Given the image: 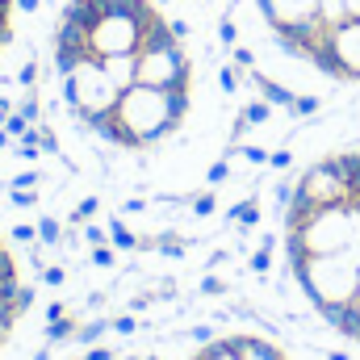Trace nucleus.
I'll return each mask as SVG.
<instances>
[{"mask_svg": "<svg viewBox=\"0 0 360 360\" xmlns=\"http://www.w3.org/2000/svg\"><path fill=\"white\" fill-rule=\"evenodd\" d=\"M188 105H193L188 92L134 84V89H126L117 96L113 113H105L92 130H96V139H105L109 147H122V151H151L155 143H164L168 134L180 130V122L188 117Z\"/></svg>", "mask_w": 360, "mask_h": 360, "instance_id": "obj_1", "label": "nucleus"}, {"mask_svg": "<svg viewBox=\"0 0 360 360\" xmlns=\"http://www.w3.org/2000/svg\"><path fill=\"white\" fill-rule=\"evenodd\" d=\"M297 289L306 293V302L331 319L335 310L360 302V269L348 252H335V256H302V260H285Z\"/></svg>", "mask_w": 360, "mask_h": 360, "instance_id": "obj_2", "label": "nucleus"}, {"mask_svg": "<svg viewBox=\"0 0 360 360\" xmlns=\"http://www.w3.org/2000/svg\"><path fill=\"white\" fill-rule=\"evenodd\" d=\"M139 84L168 89V92L193 89V63H188L184 42L172 34L164 13H155V21L147 25V34L139 42Z\"/></svg>", "mask_w": 360, "mask_h": 360, "instance_id": "obj_3", "label": "nucleus"}, {"mask_svg": "<svg viewBox=\"0 0 360 360\" xmlns=\"http://www.w3.org/2000/svg\"><path fill=\"white\" fill-rule=\"evenodd\" d=\"M59 84H63V105H68V113H72L84 130H92L105 113H113V105H117V96H122V89L105 76L101 59L76 63L72 72L59 76Z\"/></svg>", "mask_w": 360, "mask_h": 360, "instance_id": "obj_4", "label": "nucleus"}, {"mask_svg": "<svg viewBox=\"0 0 360 360\" xmlns=\"http://www.w3.org/2000/svg\"><path fill=\"white\" fill-rule=\"evenodd\" d=\"M256 8H260V17H264V25H269L276 46L297 38L319 17V0H256Z\"/></svg>", "mask_w": 360, "mask_h": 360, "instance_id": "obj_5", "label": "nucleus"}, {"mask_svg": "<svg viewBox=\"0 0 360 360\" xmlns=\"http://www.w3.org/2000/svg\"><path fill=\"white\" fill-rule=\"evenodd\" d=\"M84 59H96V51H92V34L84 30V25L59 17V25H55V72L63 76V72H72V68L84 63Z\"/></svg>", "mask_w": 360, "mask_h": 360, "instance_id": "obj_6", "label": "nucleus"}, {"mask_svg": "<svg viewBox=\"0 0 360 360\" xmlns=\"http://www.w3.org/2000/svg\"><path fill=\"white\" fill-rule=\"evenodd\" d=\"M231 348L239 360H285V352L264 335H231Z\"/></svg>", "mask_w": 360, "mask_h": 360, "instance_id": "obj_7", "label": "nucleus"}, {"mask_svg": "<svg viewBox=\"0 0 360 360\" xmlns=\"http://www.w3.org/2000/svg\"><path fill=\"white\" fill-rule=\"evenodd\" d=\"M101 68H105V76H109L122 92L139 84V55H105Z\"/></svg>", "mask_w": 360, "mask_h": 360, "instance_id": "obj_8", "label": "nucleus"}, {"mask_svg": "<svg viewBox=\"0 0 360 360\" xmlns=\"http://www.w3.org/2000/svg\"><path fill=\"white\" fill-rule=\"evenodd\" d=\"M269 117H272V105L260 96V101H252V105L239 113V122H235V130H231V134H239V139H243V130H252V126H264Z\"/></svg>", "mask_w": 360, "mask_h": 360, "instance_id": "obj_9", "label": "nucleus"}, {"mask_svg": "<svg viewBox=\"0 0 360 360\" xmlns=\"http://www.w3.org/2000/svg\"><path fill=\"white\" fill-rule=\"evenodd\" d=\"M252 80H256V89H260V96H264L269 105H281V109H293V101H297V96H293L289 89H281L276 80H269V76H260V72H252Z\"/></svg>", "mask_w": 360, "mask_h": 360, "instance_id": "obj_10", "label": "nucleus"}, {"mask_svg": "<svg viewBox=\"0 0 360 360\" xmlns=\"http://www.w3.org/2000/svg\"><path fill=\"white\" fill-rule=\"evenodd\" d=\"M226 222H239L243 231H252V226H260V205H256V197H248V201H239V205H231V210H226Z\"/></svg>", "mask_w": 360, "mask_h": 360, "instance_id": "obj_11", "label": "nucleus"}, {"mask_svg": "<svg viewBox=\"0 0 360 360\" xmlns=\"http://www.w3.org/2000/svg\"><path fill=\"white\" fill-rule=\"evenodd\" d=\"M109 243H113L117 252H139V235H134V231H130L117 214L109 218Z\"/></svg>", "mask_w": 360, "mask_h": 360, "instance_id": "obj_12", "label": "nucleus"}, {"mask_svg": "<svg viewBox=\"0 0 360 360\" xmlns=\"http://www.w3.org/2000/svg\"><path fill=\"white\" fill-rule=\"evenodd\" d=\"M105 331H113V319H92V323H80L72 344H80V348H92V344H101V335H105Z\"/></svg>", "mask_w": 360, "mask_h": 360, "instance_id": "obj_13", "label": "nucleus"}, {"mask_svg": "<svg viewBox=\"0 0 360 360\" xmlns=\"http://www.w3.org/2000/svg\"><path fill=\"white\" fill-rule=\"evenodd\" d=\"M68 340H76V319H72V314L46 323V344H68Z\"/></svg>", "mask_w": 360, "mask_h": 360, "instance_id": "obj_14", "label": "nucleus"}, {"mask_svg": "<svg viewBox=\"0 0 360 360\" xmlns=\"http://www.w3.org/2000/svg\"><path fill=\"white\" fill-rule=\"evenodd\" d=\"M38 243L42 248H59L63 243V226H59V218H38Z\"/></svg>", "mask_w": 360, "mask_h": 360, "instance_id": "obj_15", "label": "nucleus"}, {"mask_svg": "<svg viewBox=\"0 0 360 360\" xmlns=\"http://www.w3.org/2000/svg\"><path fill=\"white\" fill-rule=\"evenodd\" d=\"M193 360H239V356H235L231 335H226V340H210V344H205V348H201Z\"/></svg>", "mask_w": 360, "mask_h": 360, "instance_id": "obj_16", "label": "nucleus"}, {"mask_svg": "<svg viewBox=\"0 0 360 360\" xmlns=\"http://www.w3.org/2000/svg\"><path fill=\"white\" fill-rule=\"evenodd\" d=\"M155 252H160V256H168V260H184V239L172 235V231H164V235L155 239Z\"/></svg>", "mask_w": 360, "mask_h": 360, "instance_id": "obj_17", "label": "nucleus"}, {"mask_svg": "<svg viewBox=\"0 0 360 360\" xmlns=\"http://www.w3.org/2000/svg\"><path fill=\"white\" fill-rule=\"evenodd\" d=\"M188 210H193L197 218H210V214L218 210V197H214V188H205V193H197V197H188Z\"/></svg>", "mask_w": 360, "mask_h": 360, "instance_id": "obj_18", "label": "nucleus"}, {"mask_svg": "<svg viewBox=\"0 0 360 360\" xmlns=\"http://www.w3.org/2000/svg\"><path fill=\"white\" fill-rule=\"evenodd\" d=\"M96 214H101V197H84V201L72 210V222H76V226H84V222L96 218Z\"/></svg>", "mask_w": 360, "mask_h": 360, "instance_id": "obj_19", "label": "nucleus"}, {"mask_svg": "<svg viewBox=\"0 0 360 360\" xmlns=\"http://www.w3.org/2000/svg\"><path fill=\"white\" fill-rule=\"evenodd\" d=\"M272 243H276V239H272V235H264V243L252 252V272H269L272 269Z\"/></svg>", "mask_w": 360, "mask_h": 360, "instance_id": "obj_20", "label": "nucleus"}, {"mask_svg": "<svg viewBox=\"0 0 360 360\" xmlns=\"http://www.w3.org/2000/svg\"><path fill=\"white\" fill-rule=\"evenodd\" d=\"M89 260L96 264V269H113V264H117V248H113V243H101V248L89 252Z\"/></svg>", "mask_w": 360, "mask_h": 360, "instance_id": "obj_21", "label": "nucleus"}, {"mask_svg": "<svg viewBox=\"0 0 360 360\" xmlns=\"http://www.w3.org/2000/svg\"><path fill=\"white\" fill-rule=\"evenodd\" d=\"M218 84H222V92H235L243 84V68H239V63H226V68L218 72Z\"/></svg>", "mask_w": 360, "mask_h": 360, "instance_id": "obj_22", "label": "nucleus"}, {"mask_svg": "<svg viewBox=\"0 0 360 360\" xmlns=\"http://www.w3.org/2000/svg\"><path fill=\"white\" fill-rule=\"evenodd\" d=\"M34 302H38V293H34V285H21V289H17V297H13V314L21 319V314H25V310H30Z\"/></svg>", "mask_w": 360, "mask_h": 360, "instance_id": "obj_23", "label": "nucleus"}, {"mask_svg": "<svg viewBox=\"0 0 360 360\" xmlns=\"http://www.w3.org/2000/svg\"><path fill=\"white\" fill-rule=\"evenodd\" d=\"M226 176H231V160L222 155L218 164H210V172H205V180H210V188H218V184H226Z\"/></svg>", "mask_w": 360, "mask_h": 360, "instance_id": "obj_24", "label": "nucleus"}, {"mask_svg": "<svg viewBox=\"0 0 360 360\" xmlns=\"http://www.w3.org/2000/svg\"><path fill=\"white\" fill-rule=\"evenodd\" d=\"M30 126H34V122H30V117H21V113H17V109H13V113H8V117H4V130H8V134H13V139H21V134H25V130H30Z\"/></svg>", "mask_w": 360, "mask_h": 360, "instance_id": "obj_25", "label": "nucleus"}, {"mask_svg": "<svg viewBox=\"0 0 360 360\" xmlns=\"http://www.w3.org/2000/svg\"><path fill=\"white\" fill-rule=\"evenodd\" d=\"M13 239L34 248V243H38V222H17V226H13Z\"/></svg>", "mask_w": 360, "mask_h": 360, "instance_id": "obj_26", "label": "nucleus"}, {"mask_svg": "<svg viewBox=\"0 0 360 360\" xmlns=\"http://www.w3.org/2000/svg\"><path fill=\"white\" fill-rule=\"evenodd\" d=\"M17 113H21V117H30V122H38V92H34V89H25L21 105H17Z\"/></svg>", "mask_w": 360, "mask_h": 360, "instance_id": "obj_27", "label": "nucleus"}, {"mask_svg": "<svg viewBox=\"0 0 360 360\" xmlns=\"http://www.w3.org/2000/svg\"><path fill=\"white\" fill-rule=\"evenodd\" d=\"M8 201H13L17 210H30V205H38V193H34V188H13Z\"/></svg>", "mask_w": 360, "mask_h": 360, "instance_id": "obj_28", "label": "nucleus"}, {"mask_svg": "<svg viewBox=\"0 0 360 360\" xmlns=\"http://www.w3.org/2000/svg\"><path fill=\"white\" fill-rule=\"evenodd\" d=\"M84 239H89V248H101V243H109V226L84 222Z\"/></svg>", "mask_w": 360, "mask_h": 360, "instance_id": "obj_29", "label": "nucleus"}, {"mask_svg": "<svg viewBox=\"0 0 360 360\" xmlns=\"http://www.w3.org/2000/svg\"><path fill=\"white\" fill-rule=\"evenodd\" d=\"M218 38H222V42H226V46H235V42H239V25H235V21H231V13H226V17H222V25H218Z\"/></svg>", "mask_w": 360, "mask_h": 360, "instance_id": "obj_30", "label": "nucleus"}, {"mask_svg": "<svg viewBox=\"0 0 360 360\" xmlns=\"http://www.w3.org/2000/svg\"><path fill=\"white\" fill-rule=\"evenodd\" d=\"M17 84H25V89H34V84H38V63H34V59H25V63H21Z\"/></svg>", "mask_w": 360, "mask_h": 360, "instance_id": "obj_31", "label": "nucleus"}, {"mask_svg": "<svg viewBox=\"0 0 360 360\" xmlns=\"http://www.w3.org/2000/svg\"><path fill=\"white\" fill-rule=\"evenodd\" d=\"M38 143H42V151H46V155H59V139H55V130H51V126H38Z\"/></svg>", "mask_w": 360, "mask_h": 360, "instance_id": "obj_32", "label": "nucleus"}, {"mask_svg": "<svg viewBox=\"0 0 360 360\" xmlns=\"http://www.w3.org/2000/svg\"><path fill=\"white\" fill-rule=\"evenodd\" d=\"M197 293H205V297H218V293H226V281H222V276H205V281L197 285Z\"/></svg>", "mask_w": 360, "mask_h": 360, "instance_id": "obj_33", "label": "nucleus"}, {"mask_svg": "<svg viewBox=\"0 0 360 360\" xmlns=\"http://www.w3.org/2000/svg\"><path fill=\"white\" fill-rule=\"evenodd\" d=\"M113 331H117V335H134V331H139V319H134V314H117V319H113Z\"/></svg>", "mask_w": 360, "mask_h": 360, "instance_id": "obj_34", "label": "nucleus"}, {"mask_svg": "<svg viewBox=\"0 0 360 360\" xmlns=\"http://www.w3.org/2000/svg\"><path fill=\"white\" fill-rule=\"evenodd\" d=\"M38 180H42V172H38V168H30V172H21V176L8 180V188H34Z\"/></svg>", "mask_w": 360, "mask_h": 360, "instance_id": "obj_35", "label": "nucleus"}, {"mask_svg": "<svg viewBox=\"0 0 360 360\" xmlns=\"http://www.w3.org/2000/svg\"><path fill=\"white\" fill-rule=\"evenodd\" d=\"M13 323H17V314H13V306H0V344L8 340V331H13Z\"/></svg>", "mask_w": 360, "mask_h": 360, "instance_id": "obj_36", "label": "nucleus"}, {"mask_svg": "<svg viewBox=\"0 0 360 360\" xmlns=\"http://www.w3.org/2000/svg\"><path fill=\"white\" fill-rule=\"evenodd\" d=\"M231 55H235V63H239V68H243V72H252V68H256V55H252V51H248V46H235V51H231Z\"/></svg>", "mask_w": 360, "mask_h": 360, "instance_id": "obj_37", "label": "nucleus"}, {"mask_svg": "<svg viewBox=\"0 0 360 360\" xmlns=\"http://www.w3.org/2000/svg\"><path fill=\"white\" fill-rule=\"evenodd\" d=\"M84 360H117V352H113V348H101V344H92L89 352H84Z\"/></svg>", "mask_w": 360, "mask_h": 360, "instance_id": "obj_38", "label": "nucleus"}, {"mask_svg": "<svg viewBox=\"0 0 360 360\" xmlns=\"http://www.w3.org/2000/svg\"><path fill=\"white\" fill-rule=\"evenodd\" d=\"M188 340H193V344H210V340H218V335H214V327H193Z\"/></svg>", "mask_w": 360, "mask_h": 360, "instance_id": "obj_39", "label": "nucleus"}, {"mask_svg": "<svg viewBox=\"0 0 360 360\" xmlns=\"http://www.w3.org/2000/svg\"><path fill=\"white\" fill-rule=\"evenodd\" d=\"M63 281H68L63 269H42V285H63Z\"/></svg>", "mask_w": 360, "mask_h": 360, "instance_id": "obj_40", "label": "nucleus"}, {"mask_svg": "<svg viewBox=\"0 0 360 360\" xmlns=\"http://www.w3.org/2000/svg\"><path fill=\"white\" fill-rule=\"evenodd\" d=\"M314 109H319L314 96H297V101H293V113H314Z\"/></svg>", "mask_w": 360, "mask_h": 360, "instance_id": "obj_41", "label": "nucleus"}, {"mask_svg": "<svg viewBox=\"0 0 360 360\" xmlns=\"http://www.w3.org/2000/svg\"><path fill=\"white\" fill-rule=\"evenodd\" d=\"M8 38H13V21H8V13H0V51L8 46Z\"/></svg>", "mask_w": 360, "mask_h": 360, "instance_id": "obj_42", "label": "nucleus"}, {"mask_svg": "<svg viewBox=\"0 0 360 360\" xmlns=\"http://www.w3.org/2000/svg\"><path fill=\"white\" fill-rule=\"evenodd\" d=\"M269 164H272V168H289V164H293V155H289V151H269Z\"/></svg>", "mask_w": 360, "mask_h": 360, "instance_id": "obj_43", "label": "nucleus"}, {"mask_svg": "<svg viewBox=\"0 0 360 360\" xmlns=\"http://www.w3.org/2000/svg\"><path fill=\"white\" fill-rule=\"evenodd\" d=\"M147 210V201L143 197H130V201H122V214H143Z\"/></svg>", "mask_w": 360, "mask_h": 360, "instance_id": "obj_44", "label": "nucleus"}, {"mask_svg": "<svg viewBox=\"0 0 360 360\" xmlns=\"http://www.w3.org/2000/svg\"><path fill=\"white\" fill-rule=\"evenodd\" d=\"M63 314H68L63 302H51V306H46V323H55V319H63Z\"/></svg>", "mask_w": 360, "mask_h": 360, "instance_id": "obj_45", "label": "nucleus"}, {"mask_svg": "<svg viewBox=\"0 0 360 360\" xmlns=\"http://www.w3.org/2000/svg\"><path fill=\"white\" fill-rule=\"evenodd\" d=\"M168 25H172V34H176L180 42H184V38H188V25H184V21H180V17H172V21H168Z\"/></svg>", "mask_w": 360, "mask_h": 360, "instance_id": "obj_46", "label": "nucleus"}, {"mask_svg": "<svg viewBox=\"0 0 360 360\" xmlns=\"http://www.w3.org/2000/svg\"><path fill=\"white\" fill-rule=\"evenodd\" d=\"M13 4H17V8H25V13H38V4H42V0H13Z\"/></svg>", "mask_w": 360, "mask_h": 360, "instance_id": "obj_47", "label": "nucleus"}, {"mask_svg": "<svg viewBox=\"0 0 360 360\" xmlns=\"http://www.w3.org/2000/svg\"><path fill=\"white\" fill-rule=\"evenodd\" d=\"M8 113H13V101H8V96H0V126H4V117H8Z\"/></svg>", "mask_w": 360, "mask_h": 360, "instance_id": "obj_48", "label": "nucleus"}, {"mask_svg": "<svg viewBox=\"0 0 360 360\" xmlns=\"http://www.w3.org/2000/svg\"><path fill=\"white\" fill-rule=\"evenodd\" d=\"M8 143H13V134H8V130L0 126V147H8Z\"/></svg>", "mask_w": 360, "mask_h": 360, "instance_id": "obj_49", "label": "nucleus"}, {"mask_svg": "<svg viewBox=\"0 0 360 360\" xmlns=\"http://www.w3.org/2000/svg\"><path fill=\"white\" fill-rule=\"evenodd\" d=\"M34 360H51V348H38V352H34Z\"/></svg>", "mask_w": 360, "mask_h": 360, "instance_id": "obj_50", "label": "nucleus"}, {"mask_svg": "<svg viewBox=\"0 0 360 360\" xmlns=\"http://www.w3.org/2000/svg\"><path fill=\"white\" fill-rule=\"evenodd\" d=\"M348 201H352V205H356V210H360V188H356V193H352V197H348Z\"/></svg>", "mask_w": 360, "mask_h": 360, "instance_id": "obj_51", "label": "nucleus"}, {"mask_svg": "<svg viewBox=\"0 0 360 360\" xmlns=\"http://www.w3.org/2000/svg\"><path fill=\"white\" fill-rule=\"evenodd\" d=\"M13 8V0H0V13H8Z\"/></svg>", "mask_w": 360, "mask_h": 360, "instance_id": "obj_52", "label": "nucleus"}, {"mask_svg": "<svg viewBox=\"0 0 360 360\" xmlns=\"http://www.w3.org/2000/svg\"><path fill=\"white\" fill-rule=\"evenodd\" d=\"M122 360H139V356H122Z\"/></svg>", "mask_w": 360, "mask_h": 360, "instance_id": "obj_53", "label": "nucleus"}, {"mask_svg": "<svg viewBox=\"0 0 360 360\" xmlns=\"http://www.w3.org/2000/svg\"><path fill=\"white\" fill-rule=\"evenodd\" d=\"M143 360H160V356H143Z\"/></svg>", "mask_w": 360, "mask_h": 360, "instance_id": "obj_54", "label": "nucleus"}, {"mask_svg": "<svg viewBox=\"0 0 360 360\" xmlns=\"http://www.w3.org/2000/svg\"><path fill=\"white\" fill-rule=\"evenodd\" d=\"M76 4H84V0H76Z\"/></svg>", "mask_w": 360, "mask_h": 360, "instance_id": "obj_55", "label": "nucleus"}, {"mask_svg": "<svg viewBox=\"0 0 360 360\" xmlns=\"http://www.w3.org/2000/svg\"><path fill=\"white\" fill-rule=\"evenodd\" d=\"M0 256H4V248H0Z\"/></svg>", "mask_w": 360, "mask_h": 360, "instance_id": "obj_56", "label": "nucleus"}, {"mask_svg": "<svg viewBox=\"0 0 360 360\" xmlns=\"http://www.w3.org/2000/svg\"><path fill=\"white\" fill-rule=\"evenodd\" d=\"M151 4H155V0H151Z\"/></svg>", "mask_w": 360, "mask_h": 360, "instance_id": "obj_57", "label": "nucleus"}, {"mask_svg": "<svg viewBox=\"0 0 360 360\" xmlns=\"http://www.w3.org/2000/svg\"><path fill=\"white\" fill-rule=\"evenodd\" d=\"M80 360H84V356H80Z\"/></svg>", "mask_w": 360, "mask_h": 360, "instance_id": "obj_58", "label": "nucleus"}]
</instances>
